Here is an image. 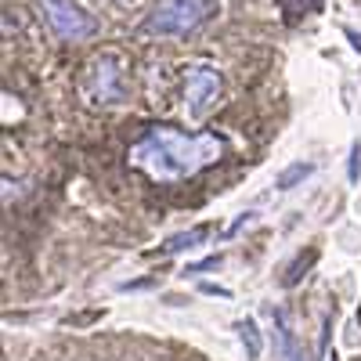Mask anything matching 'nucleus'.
<instances>
[{"label": "nucleus", "mask_w": 361, "mask_h": 361, "mask_svg": "<svg viewBox=\"0 0 361 361\" xmlns=\"http://www.w3.org/2000/svg\"><path fill=\"white\" fill-rule=\"evenodd\" d=\"M119 73H123V66H119V62H112V58H98V62H94V73H90V98L102 102V105L123 98V83H119Z\"/></svg>", "instance_id": "3"}, {"label": "nucleus", "mask_w": 361, "mask_h": 361, "mask_svg": "<svg viewBox=\"0 0 361 361\" xmlns=\"http://www.w3.org/2000/svg\"><path fill=\"white\" fill-rule=\"evenodd\" d=\"M44 15H47V25L62 40H87V37H94V18H90L87 11H80L73 0H44Z\"/></svg>", "instance_id": "2"}, {"label": "nucleus", "mask_w": 361, "mask_h": 361, "mask_svg": "<svg viewBox=\"0 0 361 361\" xmlns=\"http://www.w3.org/2000/svg\"><path fill=\"white\" fill-rule=\"evenodd\" d=\"M214 15H217V0H159L152 8V15L145 18L141 33H148V37H185Z\"/></svg>", "instance_id": "1"}, {"label": "nucleus", "mask_w": 361, "mask_h": 361, "mask_svg": "<svg viewBox=\"0 0 361 361\" xmlns=\"http://www.w3.org/2000/svg\"><path fill=\"white\" fill-rule=\"evenodd\" d=\"M238 336H243V343H246V354L257 361V357H260V350H264V343H260V333H257L253 318H243V322H238Z\"/></svg>", "instance_id": "5"}, {"label": "nucleus", "mask_w": 361, "mask_h": 361, "mask_svg": "<svg viewBox=\"0 0 361 361\" xmlns=\"http://www.w3.org/2000/svg\"><path fill=\"white\" fill-rule=\"evenodd\" d=\"M361 177V145H354V156H350V180Z\"/></svg>", "instance_id": "9"}, {"label": "nucleus", "mask_w": 361, "mask_h": 361, "mask_svg": "<svg viewBox=\"0 0 361 361\" xmlns=\"http://www.w3.org/2000/svg\"><path fill=\"white\" fill-rule=\"evenodd\" d=\"M217 87H221V76L214 69H195L188 76V105H192V112H202L209 102H214Z\"/></svg>", "instance_id": "4"}, {"label": "nucleus", "mask_w": 361, "mask_h": 361, "mask_svg": "<svg viewBox=\"0 0 361 361\" xmlns=\"http://www.w3.org/2000/svg\"><path fill=\"white\" fill-rule=\"evenodd\" d=\"M311 170H314L311 163H300L296 170H286V173H282V180H279V188H293V185H296V180H300V177H307Z\"/></svg>", "instance_id": "7"}, {"label": "nucleus", "mask_w": 361, "mask_h": 361, "mask_svg": "<svg viewBox=\"0 0 361 361\" xmlns=\"http://www.w3.org/2000/svg\"><path fill=\"white\" fill-rule=\"evenodd\" d=\"M221 260H224V257H209V260H202V264H192L188 271H192V275H202V271H214Z\"/></svg>", "instance_id": "8"}, {"label": "nucleus", "mask_w": 361, "mask_h": 361, "mask_svg": "<svg viewBox=\"0 0 361 361\" xmlns=\"http://www.w3.org/2000/svg\"><path fill=\"white\" fill-rule=\"evenodd\" d=\"M314 257H318V250H304V257L293 260V267L286 271V286H293V282L304 279V275H307V264H314Z\"/></svg>", "instance_id": "6"}]
</instances>
